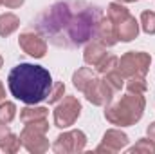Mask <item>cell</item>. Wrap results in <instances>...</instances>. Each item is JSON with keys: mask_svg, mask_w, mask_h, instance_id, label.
<instances>
[{"mask_svg": "<svg viewBox=\"0 0 155 154\" xmlns=\"http://www.w3.org/2000/svg\"><path fill=\"white\" fill-rule=\"evenodd\" d=\"M24 2H25V0H4V5L9 7V9H16V7H20Z\"/></svg>", "mask_w": 155, "mask_h": 154, "instance_id": "26", "label": "cell"}, {"mask_svg": "<svg viewBox=\"0 0 155 154\" xmlns=\"http://www.w3.org/2000/svg\"><path fill=\"white\" fill-rule=\"evenodd\" d=\"M108 53H107V47L105 45H101L99 42H96V40H90L88 44H85V51H83V60H85V64L87 65H90V67H96L105 56H107Z\"/></svg>", "mask_w": 155, "mask_h": 154, "instance_id": "14", "label": "cell"}, {"mask_svg": "<svg viewBox=\"0 0 155 154\" xmlns=\"http://www.w3.org/2000/svg\"><path fill=\"white\" fill-rule=\"evenodd\" d=\"M0 5H4V0H0Z\"/></svg>", "mask_w": 155, "mask_h": 154, "instance_id": "31", "label": "cell"}, {"mask_svg": "<svg viewBox=\"0 0 155 154\" xmlns=\"http://www.w3.org/2000/svg\"><path fill=\"white\" fill-rule=\"evenodd\" d=\"M139 26L146 35H155V11H143Z\"/></svg>", "mask_w": 155, "mask_h": 154, "instance_id": "23", "label": "cell"}, {"mask_svg": "<svg viewBox=\"0 0 155 154\" xmlns=\"http://www.w3.org/2000/svg\"><path fill=\"white\" fill-rule=\"evenodd\" d=\"M117 58L116 54H107L94 69H96V73H99V75H105V73H108V71H112V69H116L117 67Z\"/></svg>", "mask_w": 155, "mask_h": 154, "instance_id": "24", "label": "cell"}, {"mask_svg": "<svg viewBox=\"0 0 155 154\" xmlns=\"http://www.w3.org/2000/svg\"><path fill=\"white\" fill-rule=\"evenodd\" d=\"M144 107H146L144 94L128 93L121 96V100H117L116 103H108L105 107V118L107 121L117 127H132L143 118Z\"/></svg>", "mask_w": 155, "mask_h": 154, "instance_id": "3", "label": "cell"}, {"mask_svg": "<svg viewBox=\"0 0 155 154\" xmlns=\"http://www.w3.org/2000/svg\"><path fill=\"white\" fill-rule=\"evenodd\" d=\"M63 96H65V83H63V82H54L52 87H51V93H49V96H47L49 103L54 105V103H58Z\"/></svg>", "mask_w": 155, "mask_h": 154, "instance_id": "25", "label": "cell"}, {"mask_svg": "<svg viewBox=\"0 0 155 154\" xmlns=\"http://www.w3.org/2000/svg\"><path fill=\"white\" fill-rule=\"evenodd\" d=\"M20 27V18L15 13H4L0 15V37L7 38Z\"/></svg>", "mask_w": 155, "mask_h": 154, "instance_id": "16", "label": "cell"}, {"mask_svg": "<svg viewBox=\"0 0 155 154\" xmlns=\"http://www.w3.org/2000/svg\"><path fill=\"white\" fill-rule=\"evenodd\" d=\"M83 94L92 105H99V107L101 105H108L112 102V98H114V91L107 85V82L103 78H97V76H94L88 82V85L85 87Z\"/></svg>", "mask_w": 155, "mask_h": 154, "instance_id": "8", "label": "cell"}, {"mask_svg": "<svg viewBox=\"0 0 155 154\" xmlns=\"http://www.w3.org/2000/svg\"><path fill=\"white\" fill-rule=\"evenodd\" d=\"M22 142L20 136H16L7 123H0V149L7 154H15L20 151Z\"/></svg>", "mask_w": 155, "mask_h": 154, "instance_id": "12", "label": "cell"}, {"mask_svg": "<svg viewBox=\"0 0 155 154\" xmlns=\"http://www.w3.org/2000/svg\"><path fill=\"white\" fill-rule=\"evenodd\" d=\"M128 154H155V142L150 138H141L134 147L128 149Z\"/></svg>", "mask_w": 155, "mask_h": 154, "instance_id": "21", "label": "cell"}, {"mask_svg": "<svg viewBox=\"0 0 155 154\" xmlns=\"http://www.w3.org/2000/svg\"><path fill=\"white\" fill-rule=\"evenodd\" d=\"M2 65H4V58L0 56V69H2Z\"/></svg>", "mask_w": 155, "mask_h": 154, "instance_id": "30", "label": "cell"}, {"mask_svg": "<svg viewBox=\"0 0 155 154\" xmlns=\"http://www.w3.org/2000/svg\"><path fill=\"white\" fill-rule=\"evenodd\" d=\"M16 116V105L13 102H0V123H11Z\"/></svg>", "mask_w": 155, "mask_h": 154, "instance_id": "22", "label": "cell"}, {"mask_svg": "<svg viewBox=\"0 0 155 154\" xmlns=\"http://www.w3.org/2000/svg\"><path fill=\"white\" fill-rule=\"evenodd\" d=\"M152 65V56L143 51H128L117 60V69L124 78L146 76Z\"/></svg>", "mask_w": 155, "mask_h": 154, "instance_id": "5", "label": "cell"}, {"mask_svg": "<svg viewBox=\"0 0 155 154\" xmlns=\"http://www.w3.org/2000/svg\"><path fill=\"white\" fill-rule=\"evenodd\" d=\"M94 40L99 42V44L105 45V47H112V45H116L117 42H119V38H117L116 24L103 16V18L97 22L96 33H94Z\"/></svg>", "mask_w": 155, "mask_h": 154, "instance_id": "11", "label": "cell"}, {"mask_svg": "<svg viewBox=\"0 0 155 154\" xmlns=\"http://www.w3.org/2000/svg\"><path fill=\"white\" fill-rule=\"evenodd\" d=\"M49 116V109L47 107H41V105H27L20 111V121L25 125V123H31V121H38V120H45Z\"/></svg>", "mask_w": 155, "mask_h": 154, "instance_id": "15", "label": "cell"}, {"mask_svg": "<svg viewBox=\"0 0 155 154\" xmlns=\"http://www.w3.org/2000/svg\"><path fill=\"white\" fill-rule=\"evenodd\" d=\"M54 125L58 129H69L81 114V103L76 96H63L54 107Z\"/></svg>", "mask_w": 155, "mask_h": 154, "instance_id": "6", "label": "cell"}, {"mask_svg": "<svg viewBox=\"0 0 155 154\" xmlns=\"http://www.w3.org/2000/svg\"><path fill=\"white\" fill-rule=\"evenodd\" d=\"M146 134H148V138L155 142V121H152L150 125H148V129H146Z\"/></svg>", "mask_w": 155, "mask_h": 154, "instance_id": "27", "label": "cell"}, {"mask_svg": "<svg viewBox=\"0 0 155 154\" xmlns=\"http://www.w3.org/2000/svg\"><path fill=\"white\" fill-rule=\"evenodd\" d=\"M148 89V83L144 76H132L126 78V91L128 93H134V94H144Z\"/></svg>", "mask_w": 155, "mask_h": 154, "instance_id": "20", "label": "cell"}, {"mask_svg": "<svg viewBox=\"0 0 155 154\" xmlns=\"http://www.w3.org/2000/svg\"><path fill=\"white\" fill-rule=\"evenodd\" d=\"M103 11L83 0H61L47 7L35 22V27L45 40L56 47L74 49L94 40L97 22Z\"/></svg>", "mask_w": 155, "mask_h": 154, "instance_id": "1", "label": "cell"}, {"mask_svg": "<svg viewBox=\"0 0 155 154\" xmlns=\"http://www.w3.org/2000/svg\"><path fill=\"white\" fill-rule=\"evenodd\" d=\"M7 85L16 100L27 105H36L47 100L52 87V78L51 73L41 65L18 64L16 67L11 69L7 76Z\"/></svg>", "mask_w": 155, "mask_h": 154, "instance_id": "2", "label": "cell"}, {"mask_svg": "<svg viewBox=\"0 0 155 154\" xmlns=\"http://www.w3.org/2000/svg\"><path fill=\"white\" fill-rule=\"evenodd\" d=\"M85 145H87V134L79 129H74L61 132L54 140L52 151L56 154H79L85 151Z\"/></svg>", "mask_w": 155, "mask_h": 154, "instance_id": "7", "label": "cell"}, {"mask_svg": "<svg viewBox=\"0 0 155 154\" xmlns=\"http://www.w3.org/2000/svg\"><path fill=\"white\" fill-rule=\"evenodd\" d=\"M4 100H5V89H4V85L0 82V102H4Z\"/></svg>", "mask_w": 155, "mask_h": 154, "instance_id": "28", "label": "cell"}, {"mask_svg": "<svg viewBox=\"0 0 155 154\" xmlns=\"http://www.w3.org/2000/svg\"><path fill=\"white\" fill-rule=\"evenodd\" d=\"M130 15V11L121 4V2H112L107 5V18L114 24H119L121 20H124Z\"/></svg>", "mask_w": 155, "mask_h": 154, "instance_id": "18", "label": "cell"}, {"mask_svg": "<svg viewBox=\"0 0 155 154\" xmlns=\"http://www.w3.org/2000/svg\"><path fill=\"white\" fill-rule=\"evenodd\" d=\"M94 76H96V75H94V71H92L90 67H79L76 73L72 75V83H74V87H76L78 91L83 93L85 87L88 85V82Z\"/></svg>", "mask_w": 155, "mask_h": 154, "instance_id": "17", "label": "cell"}, {"mask_svg": "<svg viewBox=\"0 0 155 154\" xmlns=\"http://www.w3.org/2000/svg\"><path fill=\"white\" fill-rule=\"evenodd\" d=\"M47 131H49V121L38 120L25 123L22 132H20V142L22 147L31 154H43L49 151V140H47Z\"/></svg>", "mask_w": 155, "mask_h": 154, "instance_id": "4", "label": "cell"}, {"mask_svg": "<svg viewBox=\"0 0 155 154\" xmlns=\"http://www.w3.org/2000/svg\"><path fill=\"white\" fill-rule=\"evenodd\" d=\"M103 80L107 82V85L114 91V93H117V91H121L123 89V85H124V76L119 73V69H112V71H108V73H105L103 75Z\"/></svg>", "mask_w": 155, "mask_h": 154, "instance_id": "19", "label": "cell"}, {"mask_svg": "<svg viewBox=\"0 0 155 154\" xmlns=\"http://www.w3.org/2000/svg\"><path fill=\"white\" fill-rule=\"evenodd\" d=\"M128 134L123 132L121 129H108L105 134H103V140H101V145L96 147V154L107 152V154H114L123 151L126 145H128Z\"/></svg>", "mask_w": 155, "mask_h": 154, "instance_id": "10", "label": "cell"}, {"mask_svg": "<svg viewBox=\"0 0 155 154\" xmlns=\"http://www.w3.org/2000/svg\"><path fill=\"white\" fill-rule=\"evenodd\" d=\"M117 29V38L119 42H132L137 38L139 35V22L135 20V16L128 15L124 20H121L119 24H116Z\"/></svg>", "mask_w": 155, "mask_h": 154, "instance_id": "13", "label": "cell"}, {"mask_svg": "<svg viewBox=\"0 0 155 154\" xmlns=\"http://www.w3.org/2000/svg\"><path fill=\"white\" fill-rule=\"evenodd\" d=\"M20 49L33 56V58H43L47 54V40L40 35L38 31H25L18 37Z\"/></svg>", "mask_w": 155, "mask_h": 154, "instance_id": "9", "label": "cell"}, {"mask_svg": "<svg viewBox=\"0 0 155 154\" xmlns=\"http://www.w3.org/2000/svg\"><path fill=\"white\" fill-rule=\"evenodd\" d=\"M116 2H121V4H132V2H139V0H116Z\"/></svg>", "mask_w": 155, "mask_h": 154, "instance_id": "29", "label": "cell"}]
</instances>
